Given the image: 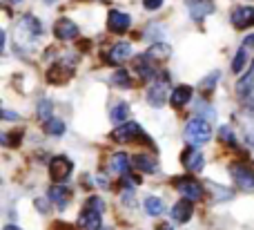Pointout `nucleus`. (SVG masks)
<instances>
[{"mask_svg": "<svg viewBox=\"0 0 254 230\" xmlns=\"http://www.w3.org/2000/svg\"><path fill=\"white\" fill-rule=\"evenodd\" d=\"M4 230H20V228L13 226V224H7V226H4Z\"/></svg>", "mask_w": 254, "mask_h": 230, "instance_id": "38", "label": "nucleus"}, {"mask_svg": "<svg viewBox=\"0 0 254 230\" xmlns=\"http://www.w3.org/2000/svg\"><path fill=\"white\" fill-rule=\"evenodd\" d=\"M167 94H170V89H167L165 83H154L152 87L147 89V103L152 107H161L163 103H165Z\"/></svg>", "mask_w": 254, "mask_h": 230, "instance_id": "16", "label": "nucleus"}, {"mask_svg": "<svg viewBox=\"0 0 254 230\" xmlns=\"http://www.w3.org/2000/svg\"><path fill=\"white\" fill-rule=\"evenodd\" d=\"M230 174H232L234 183L241 190H254V170H250V165L234 163V165H230Z\"/></svg>", "mask_w": 254, "mask_h": 230, "instance_id": "4", "label": "nucleus"}, {"mask_svg": "<svg viewBox=\"0 0 254 230\" xmlns=\"http://www.w3.org/2000/svg\"><path fill=\"white\" fill-rule=\"evenodd\" d=\"M129 56H131V45L129 43H116L114 47L107 52V63H112V65H123Z\"/></svg>", "mask_w": 254, "mask_h": 230, "instance_id": "13", "label": "nucleus"}, {"mask_svg": "<svg viewBox=\"0 0 254 230\" xmlns=\"http://www.w3.org/2000/svg\"><path fill=\"white\" fill-rule=\"evenodd\" d=\"M38 116H40L43 121L52 119V103H49L47 98H43V101H40V105H38Z\"/></svg>", "mask_w": 254, "mask_h": 230, "instance_id": "30", "label": "nucleus"}, {"mask_svg": "<svg viewBox=\"0 0 254 230\" xmlns=\"http://www.w3.org/2000/svg\"><path fill=\"white\" fill-rule=\"evenodd\" d=\"M7 2H22V0H7Z\"/></svg>", "mask_w": 254, "mask_h": 230, "instance_id": "40", "label": "nucleus"}, {"mask_svg": "<svg viewBox=\"0 0 254 230\" xmlns=\"http://www.w3.org/2000/svg\"><path fill=\"white\" fill-rule=\"evenodd\" d=\"M246 63H248V47H241L237 52V56H234V61H232V72L234 74H239V72L246 67Z\"/></svg>", "mask_w": 254, "mask_h": 230, "instance_id": "26", "label": "nucleus"}, {"mask_svg": "<svg viewBox=\"0 0 254 230\" xmlns=\"http://www.w3.org/2000/svg\"><path fill=\"white\" fill-rule=\"evenodd\" d=\"M112 165H114L116 172L127 174V170H129V159H127V154H114V159H112Z\"/></svg>", "mask_w": 254, "mask_h": 230, "instance_id": "28", "label": "nucleus"}, {"mask_svg": "<svg viewBox=\"0 0 254 230\" xmlns=\"http://www.w3.org/2000/svg\"><path fill=\"white\" fill-rule=\"evenodd\" d=\"M237 92L241 94V96H248V94L254 92V65H252V70L237 83Z\"/></svg>", "mask_w": 254, "mask_h": 230, "instance_id": "21", "label": "nucleus"}, {"mask_svg": "<svg viewBox=\"0 0 254 230\" xmlns=\"http://www.w3.org/2000/svg\"><path fill=\"white\" fill-rule=\"evenodd\" d=\"M71 170H74V163H71L67 156H54L52 163H49V174H52L54 181L63 183L71 177Z\"/></svg>", "mask_w": 254, "mask_h": 230, "instance_id": "5", "label": "nucleus"}, {"mask_svg": "<svg viewBox=\"0 0 254 230\" xmlns=\"http://www.w3.org/2000/svg\"><path fill=\"white\" fill-rule=\"evenodd\" d=\"M45 132L52 134V137H61V134H65V123L52 116V119L45 121Z\"/></svg>", "mask_w": 254, "mask_h": 230, "instance_id": "24", "label": "nucleus"}, {"mask_svg": "<svg viewBox=\"0 0 254 230\" xmlns=\"http://www.w3.org/2000/svg\"><path fill=\"white\" fill-rule=\"evenodd\" d=\"M45 2H47V4H52V2H56V0H45Z\"/></svg>", "mask_w": 254, "mask_h": 230, "instance_id": "41", "label": "nucleus"}, {"mask_svg": "<svg viewBox=\"0 0 254 230\" xmlns=\"http://www.w3.org/2000/svg\"><path fill=\"white\" fill-rule=\"evenodd\" d=\"M147 56L149 58H167L170 56V45H161V43H156V45H152L149 47V52H147Z\"/></svg>", "mask_w": 254, "mask_h": 230, "instance_id": "27", "label": "nucleus"}, {"mask_svg": "<svg viewBox=\"0 0 254 230\" xmlns=\"http://www.w3.org/2000/svg\"><path fill=\"white\" fill-rule=\"evenodd\" d=\"M143 4H145L147 9H158V7L163 4V0H143Z\"/></svg>", "mask_w": 254, "mask_h": 230, "instance_id": "34", "label": "nucleus"}, {"mask_svg": "<svg viewBox=\"0 0 254 230\" xmlns=\"http://www.w3.org/2000/svg\"><path fill=\"white\" fill-rule=\"evenodd\" d=\"M230 18H232V25L237 27V29H248V27L254 25V7H250V4L237 7Z\"/></svg>", "mask_w": 254, "mask_h": 230, "instance_id": "8", "label": "nucleus"}, {"mask_svg": "<svg viewBox=\"0 0 254 230\" xmlns=\"http://www.w3.org/2000/svg\"><path fill=\"white\" fill-rule=\"evenodd\" d=\"M219 76H221L219 72H212V74L207 76V78L201 83V85H203V89H212V87H214V85H212V83H216V78H219Z\"/></svg>", "mask_w": 254, "mask_h": 230, "instance_id": "33", "label": "nucleus"}, {"mask_svg": "<svg viewBox=\"0 0 254 230\" xmlns=\"http://www.w3.org/2000/svg\"><path fill=\"white\" fill-rule=\"evenodd\" d=\"M49 199H52L61 210H65L67 204H69V199H71V192L63 186H54L52 190H49Z\"/></svg>", "mask_w": 254, "mask_h": 230, "instance_id": "18", "label": "nucleus"}, {"mask_svg": "<svg viewBox=\"0 0 254 230\" xmlns=\"http://www.w3.org/2000/svg\"><path fill=\"white\" fill-rule=\"evenodd\" d=\"M127 116H129V105L127 103H119V105L112 110V121L114 123H127Z\"/></svg>", "mask_w": 254, "mask_h": 230, "instance_id": "25", "label": "nucleus"}, {"mask_svg": "<svg viewBox=\"0 0 254 230\" xmlns=\"http://www.w3.org/2000/svg\"><path fill=\"white\" fill-rule=\"evenodd\" d=\"M36 206H38V208H40V213H47V204H45L43 199H38V201H36Z\"/></svg>", "mask_w": 254, "mask_h": 230, "instance_id": "37", "label": "nucleus"}, {"mask_svg": "<svg viewBox=\"0 0 254 230\" xmlns=\"http://www.w3.org/2000/svg\"><path fill=\"white\" fill-rule=\"evenodd\" d=\"M243 47H254V36H248V38L246 40H243Z\"/></svg>", "mask_w": 254, "mask_h": 230, "instance_id": "36", "label": "nucleus"}, {"mask_svg": "<svg viewBox=\"0 0 254 230\" xmlns=\"http://www.w3.org/2000/svg\"><path fill=\"white\" fill-rule=\"evenodd\" d=\"M174 186L179 188V192H183L188 199H192V201L203 199V186L196 181V179H192V177H181V179H176V181H174Z\"/></svg>", "mask_w": 254, "mask_h": 230, "instance_id": "6", "label": "nucleus"}, {"mask_svg": "<svg viewBox=\"0 0 254 230\" xmlns=\"http://www.w3.org/2000/svg\"><path fill=\"white\" fill-rule=\"evenodd\" d=\"M205 186H207V190L212 192L214 201H228V199H232V190H228V188L219 186V183H212V181H207Z\"/></svg>", "mask_w": 254, "mask_h": 230, "instance_id": "22", "label": "nucleus"}, {"mask_svg": "<svg viewBox=\"0 0 254 230\" xmlns=\"http://www.w3.org/2000/svg\"><path fill=\"white\" fill-rule=\"evenodd\" d=\"M74 76V67L69 65H54L52 70L47 72V80L49 83H56V85H63Z\"/></svg>", "mask_w": 254, "mask_h": 230, "instance_id": "15", "label": "nucleus"}, {"mask_svg": "<svg viewBox=\"0 0 254 230\" xmlns=\"http://www.w3.org/2000/svg\"><path fill=\"white\" fill-rule=\"evenodd\" d=\"M43 34V25H40L38 18L34 16H22L18 20V27H16V45H29L31 40H36L38 36Z\"/></svg>", "mask_w": 254, "mask_h": 230, "instance_id": "3", "label": "nucleus"}, {"mask_svg": "<svg viewBox=\"0 0 254 230\" xmlns=\"http://www.w3.org/2000/svg\"><path fill=\"white\" fill-rule=\"evenodd\" d=\"M140 134H143L140 125L134 123V121H127V123L119 125V128L112 132V139H114L116 143H127V141H134V139H138Z\"/></svg>", "mask_w": 254, "mask_h": 230, "instance_id": "7", "label": "nucleus"}, {"mask_svg": "<svg viewBox=\"0 0 254 230\" xmlns=\"http://www.w3.org/2000/svg\"><path fill=\"white\" fill-rule=\"evenodd\" d=\"M192 96H194V89L190 87V85H179V87L172 92V105L183 107V105H188V103L192 101Z\"/></svg>", "mask_w": 254, "mask_h": 230, "instance_id": "17", "label": "nucleus"}, {"mask_svg": "<svg viewBox=\"0 0 254 230\" xmlns=\"http://www.w3.org/2000/svg\"><path fill=\"white\" fill-rule=\"evenodd\" d=\"M185 139H188L190 146H205L207 141L212 139V128L210 123H207L205 119H201V116H196V119H192L188 125H185Z\"/></svg>", "mask_w": 254, "mask_h": 230, "instance_id": "2", "label": "nucleus"}, {"mask_svg": "<svg viewBox=\"0 0 254 230\" xmlns=\"http://www.w3.org/2000/svg\"><path fill=\"white\" fill-rule=\"evenodd\" d=\"M131 165L136 170H140V172H154L156 170V159L147 154H134L131 156Z\"/></svg>", "mask_w": 254, "mask_h": 230, "instance_id": "19", "label": "nucleus"}, {"mask_svg": "<svg viewBox=\"0 0 254 230\" xmlns=\"http://www.w3.org/2000/svg\"><path fill=\"white\" fill-rule=\"evenodd\" d=\"M145 210H147V215H152V217H158V215L165 213V204H163V199H158V197H147V199H145Z\"/></svg>", "mask_w": 254, "mask_h": 230, "instance_id": "23", "label": "nucleus"}, {"mask_svg": "<svg viewBox=\"0 0 254 230\" xmlns=\"http://www.w3.org/2000/svg\"><path fill=\"white\" fill-rule=\"evenodd\" d=\"M158 230H170V226H158Z\"/></svg>", "mask_w": 254, "mask_h": 230, "instance_id": "39", "label": "nucleus"}, {"mask_svg": "<svg viewBox=\"0 0 254 230\" xmlns=\"http://www.w3.org/2000/svg\"><path fill=\"white\" fill-rule=\"evenodd\" d=\"M192 215H194V206H192V199H181V201H176L174 204V208H172V219L174 222H179V224H185V222H190L192 219Z\"/></svg>", "mask_w": 254, "mask_h": 230, "instance_id": "12", "label": "nucleus"}, {"mask_svg": "<svg viewBox=\"0 0 254 230\" xmlns=\"http://www.w3.org/2000/svg\"><path fill=\"white\" fill-rule=\"evenodd\" d=\"M185 2H188L190 13H192L194 20H201L207 13L214 11V2H212V0H185Z\"/></svg>", "mask_w": 254, "mask_h": 230, "instance_id": "14", "label": "nucleus"}, {"mask_svg": "<svg viewBox=\"0 0 254 230\" xmlns=\"http://www.w3.org/2000/svg\"><path fill=\"white\" fill-rule=\"evenodd\" d=\"M129 25H131V18H129V13H125V11L114 9V11H110V16H107V27H110V31H114V34H123V31L129 29Z\"/></svg>", "mask_w": 254, "mask_h": 230, "instance_id": "9", "label": "nucleus"}, {"mask_svg": "<svg viewBox=\"0 0 254 230\" xmlns=\"http://www.w3.org/2000/svg\"><path fill=\"white\" fill-rule=\"evenodd\" d=\"M103 210H105V201L101 197H89L85 201V208L78 215V228L80 230H98L103 224Z\"/></svg>", "mask_w": 254, "mask_h": 230, "instance_id": "1", "label": "nucleus"}, {"mask_svg": "<svg viewBox=\"0 0 254 230\" xmlns=\"http://www.w3.org/2000/svg\"><path fill=\"white\" fill-rule=\"evenodd\" d=\"M149 61H152V58H149L147 54H145V56H136V58H134L136 72H138V74L143 76L145 80H149L154 74H156V70H154V67H152V63H149Z\"/></svg>", "mask_w": 254, "mask_h": 230, "instance_id": "20", "label": "nucleus"}, {"mask_svg": "<svg viewBox=\"0 0 254 230\" xmlns=\"http://www.w3.org/2000/svg\"><path fill=\"white\" fill-rule=\"evenodd\" d=\"M0 143H2V146H18V143H20V132H16V134H0Z\"/></svg>", "mask_w": 254, "mask_h": 230, "instance_id": "31", "label": "nucleus"}, {"mask_svg": "<svg viewBox=\"0 0 254 230\" xmlns=\"http://www.w3.org/2000/svg\"><path fill=\"white\" fill-rule=\"evenodd\" d=\"M2 119H7V121H18V114H13V112H9V110H2Z\"/></svg>", "mask_w": 254, "mask_h": 230, "instance_id": "35", "label": "nucleus"}, {"mask_svg": "<svg viewBox=\"0 0 254 230\" xmlns=\"http://www.w3.org/2000/svg\"><path fill=\"white\" fill-rule=\"evenodd\" d=\"M54 36L61 40H71L78 36V27H76V22H71L69 18H61V20H56V25H54Z\"/></svg>", "mask_w": 254, "mask_h": 230, "instance_id": "11", "label": "nucleus"}, {"mask_svg": "<svg viewBox=\"0 0 254 230\" xmlns=\"http://www.w3.org/2000/svg\"><path fill=\"white\" fill-rule=\"evenodd\" d=\"M219 137H221V141H225V143H232V146H234V141H237V139H234V132L228 128V125H223V128L219 130Z\"/></svg>", "mask_w": 254, "mask_h": 230, "instance_id": "32", "label": "nucleus"}, {"mask_svg": "<svg viewBox=\"0 0 254 230\" xmlns=\"http://www.w3.org/2000/svg\"><path fill=\"white\" fill-rule=\"evenodd\" d=\"M112 83L119 85V87H131V78L125 70H119L114 76H112Z\"/></svg>", "mask_w": 254, "mask_h": 230, "instance_id": "29", "label": "nucleus"}, {"mask_svg": "<svg viewBox=\"0 0 254 230\" xmlns=\"http://www.w3.org/2000/svg\"><path fill=\"white\" fill-rule=\"evenodd\" d=\"M181 163H183V168L188 170V172H201L203 165H205V159H203L201 152H196V148H190V150L183 152Z\"/></svg>", "mask_w": 254, "mask_h": 230, "instance_id": "10", "label": "nucleus"}]
</instances>
